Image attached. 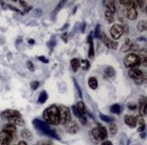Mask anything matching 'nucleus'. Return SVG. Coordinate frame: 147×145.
<instances>
[{
	"instance_id": "f257e3e1",
	"label": "nucleus",
	"mask_w": 147,
	"mask_h": 145,
	"mask_svg": "<svg viewBox=\"0 0 147 145\" xmlns=\"http://www.w3.org/2000/svg\"><path fill=\"white\" fill-rule=\"evenodd\" d=\"M43 117L47 124L52 125L59 124V111L58 107L56 105H51L47 107L43 113Z\"/></svg>"
},
{
	"instance_id": "f03ea898",
	"label": "nucleus",
	"mask_w": 147,
	"mask_h": 145,
	"mask_svg": "<svg viewBox=\"0 0 147 145\" xmlns=\"http://www.w3.org/2000/svg\"><path fill=\"white\" fill-rule=\"evenodd\" d=\"M123 64H124V66L127 68H136L140 64L138 55L134 53L128 54L127 55H125V57L123 58Z\"/></svg>"
},
{
	"instance_id": "7ed1b4c3",
	"label": "nucleus",
	"mask_w": 147,
	"mask_h": 145,
	"mask_svg": "<svg viewBox=\"0 0 147 145\" xmlns=\"http://www.w3.org/2000/svg\"><path fill=\"white\" fill-rule=\"evenodd\" d=\"M59 111V124H66L67 122H70V110L66 106H60L58 107Z\"/></svg>"
},
{
	"instance_id": "20e7f679",
	"label": "nucleus",
	"mask_w": 147,
	"mask_h": 145,
	"mask_svg": "<svg viewBox=\"0 0 147 145\" xmlns=\"http://www.w3.org/2000/svg\"><path fill=\"white\" fill-rule=\"evenodd\" d=\"M92 134L96 141H103L107 138V131L104 126H97L92 130Z\"/></svg>"
},
{
	"instance_id": "39448f33",
	"label": "nucleus",
	"mask_w": 147,
	"mask_h": 145,
	"mask_svg": "<svg viewBox=\"0 0 147 145\" xmlns=\"http://www.w3.org/2000/svg\"><path fill=\"white\" fill-rule=\"evenodd\" d=\"M110 34L112 36V37L117 40V39H119L123 34V26L121 25H118V24H115L110 29Z\"/></svg>"
},
{
	"instance_id": "423d86ee",
	"label": "nucleus",
	"mask_w": 147,
	"mask_h": 145,
	"mask_svg": "<svg viewBox=\"0 0 147 145\" xmlns=\"http://www.w3.org/2000/svg\"><path fill=\"white\" fill-rule=\"evenodd\" d=\"M0 116H1L2 119H5V120H10L14 118V117H21V114L18 111L16 110H12V109H8L3 111L1 113H0Z\"/></svg>"
},
{
	"instance_id": "0eeeda50",
	"label": "nucleus",
	"mask_w": 147,
	"mask_h": 145,
	"mask_svg": "<svg viewBox=\"0 0 147 145\" xmlns=\"http://www.w3.org/2000/svg\"><path fill=\"white\" fill-rule=\"evenodd\" d=\"M14 136L15 135L11 134L7 132L2 131L0 132V143H1V145H10Z\"/></svg>"
},
{
	"instance_id": "6e6552de",
	"label": "nucleus",
	"mask_w": 147,
	"mask_h": 145,
	"mask_svg": "<svg viewBox=\"0 0 147 145\" xmlns=\"http://www.w3.org/2000/svg\"><path fill=\"white\" fill-rule=\"evenodd\" d=\"M102 40H103L104 44H105V46L106 47H108L110 49H116L117 48V46H118V44L116 42H114V41H112L111 39L107 36L105 34H103V36H102Z\"/></svg>"
},
{
	"instance_id": "1a4fd4ad",
	"label": "nucleus",
	"mask_w": 147,
	"mask_h": 145,
	"mask_svg": "<svg viewBox=\"0 0 147 145\" xmlns=\"http://www.w3.org/2000/svg\"><path fill=\"white\" fill-rule=\"evenodd\" d=\"M139 113L140 116L146 115V97L141 96L139 100Z\"/></svg>"
},
{
	"instance_id": "9d476101",
	"label": "nucleus",
	"mask_w": 147,
	"mask_h": 145,
	"mask_svg": "<svg viewBox=\"0 0 147 145\" xmlns=\"http://www.w3.org/2000/svg\"><path fill=\"white\" fill-rule=\"evenodd\" d=\"M128 75L131 77L132 79L136 80V79H138V78H140V77H142L144 75V72L138 68H131L128 72Z\"/></svg>"
},
{
	"instance_id": "9b49d317",
	"label": "nucleus",
	"mask_w": 147,
	"mask_h": 145,
	"mask_svg": "<svg viewBox=\"0 0 147 145\" xmlns=\"http://www.w3.org/2000/svg\"><path fill=\"white\" fill-rule=\"evenodd\" d=\"M87 42L89 44V51H88V57L90 59L94 58V42H93V34L92 32L90 33L87 37Z\"/></svg>"
},
{
	"instance_id": "f8f14e48",
	"label": "nucleus",
	"mask_w": 147,
	"mask_h": 145,
	"mask_svg": "<svg viewBox=\"0 0 147 145\" xmlns=\"http://www.w3.org/2000/svg\"><path fill=\"white\" fill-rule=\"evenodd\" d=\"M124 15H125L126 17L128 19H130V20H135L137 18V16H138L137 10L134 9V8L125 9V10H124Z\"/></svg>"
},
{
	"instance_id": "ddd939ff",
	"label": "nucleus",
	"mask_w": 147,
	"mask_h": 145,
	"mask_svg": "<svg viewBox=\"0 0 147 145\" xmlns=\"http://www.w3.org/2000/svg\"><path fill=\"white\" fill-rule=\"evenodd\" d=\"M124 122L128 125L130 128L136 127V118L134 115H125L124 116Z\"/></svg>"
},
{
	"instance_id": "4468645a",
	"label": "nucleus",
	"mask_w": 147,
	"mask_h": 145,
	"mask_svg": "<svg viewBox=\"0 0 147 145\" xmlns=\"http://www.w3.org/2000/svg\"><path fill=\"white\" fill-rule=\"evenodd\" d=\"M65 129L69 133H76L78 131V126L76 122H68L65 124Z\"/></svg>"
},
{
	"instance_id": "2eb2a0df",
	"label": "nucleus",
	"mask_w": 147,
	"mask_h": 145,
	"mask_svg": "<svg viewBox=\"0 0 147 145\" xmlns=\"http://www.w3.org/2000/svg\"><path fill=\"white\" fill-rule=\"evenodd\" d=\"M76 107L78 111L79 114H80L82 117H86V105H84V103L80 101L78 102L76 105Z\"/></svg>"
},
{
	"instance_id": "dca6fc26",
	"label": "nucleus",
	"mask_w": 147,
	"mask_h": 145,
	"mask_svg": "<svg viewBox=\"0 0 147 145\" xmlns=\"http://www.w3.org/2000/svg\"><path fill=\"white\" fill-rule=\"evenodd\" d=\"M120 4L124 5V7H126V9H129V8L136 9V4H135V2L133 1V0H121Z\"/></svg>"
},
{
	"instance_id": "f3484780",
	"label": "nucleus",
	"mask_w": 147,
	"mask_h": 145,
	"mask_svg": "<svg viewBox=\"0 0 147 145\" xmlns=\"http://www.w3.org/2000/svg\"><path fill=\"white\" fill-rule=\"evenodd\" d=\"M9 124H12L15 126H23L25 124V121L21 118V117H14V118L8 120Z\"/></svg>"
},
{
	"instance_id": "a211bd4d",
	"label": "nucleus",
	"mask_w": 147,
	"mask_h": 145,
	"mask_svg": "<svg viewBox=\"0 0 147 145\" xmlns=\"http://www.w3.org/2000/svg\"><path fill=\"white\" fill-rule=\"evenodd\" d=\"M105 7H107V11H109V12L115 14V11H116V7H115V4L114 1H112V0H107L105 2Z\"/></svg>"
},
{
	"instance_id": "6ab92c4d",
	"label": "nucleus",
	"mask_w": 147,
	"mask_h": 145,
	"mask_svg": "<svg viewBox=\"0 0 147 145\" xmlns=\"http://www.w3.org/2000/svg\"><path fill=\"white\" fill-rule=\"evenodd\" d=\"M136 118V126H138V132H142L144 130V118L142 116H138V117H135Z\"/></svg>"
},
{
	"instance_id": "aec40b11",
	"label": "nucleus",
	"mask_w": 147,
	"mask_h": 145,
	"mask_svg": "<svg viewBox=\"0 0 147 145\" xmlns=\"http://www.w3.org/2000/svg\"><path fill=\"white\" fill-rule=\"evenodd\" d=\"M138 55V58H139V61H140V64H144V66L146 65V50L144 49V50H141L139 52V54Z\"/></svg>"
},
{
	"instance_id": "412c9836",
	"label": "nucleus",
	"mask_w": 147,
	"mask_h": 145,
	"mask_svg": "<svg viewBox=\"0 0 147 145\" xmlns=\"http://www.w3.org/2000/svg\"><path fill=\"white\" fill-rule=\"evenodd\" d=\"M3 131H5V132L11 133V134L15 135V133L16 132V127L15 125H13L12 124H7L4 126Z\"/></svg>"
},
{
	"instance_id": "4be33fe9",
	"label": "nucleus",
	"mask_w": 147,
	"mask_h": 145,
	"mask_svg": "<svg viewBox=\"0 0 147 145\" xmlns=\"http://www.w3.org/2000/svg\"><path fill=\"white\" fill-rule=\"evenodd\" d=\"M71 67L74 72H77L78 68L80 67V60L78 58H73L71 60Z\"/></svg>"
},
{
	"instance_id": "5701e85b",
	"label": "nucleus",
	"mask_w": 147,
	"mask_h": 145,
	"mask_svg": "<svg viewBox=\"0 0 147 145\" xmlns=\"http://www.w3.org/2000/svg\"><path fill=\"white\" fill-rule=\"evenodd\" d=\"M88 85L89 87L93 89V90H95V89L97 88V85H98V82H97V79L95 77H90L89 80H88Z\"/></svg>"
},
{
	"instance_id": "b1692460",
	"label": "nucleus",
	"mask_w": 147,
	"mask_h": 145,
	"mask_svg": "<svg viewBox=\"0 0 147 145\" xmlns=\"http://www.w3.org/2000/svg\"><path fill=\"white\" fill-rule=\"evenodd\" d=\"M105 17L106 19V21L108 22L109 24H112V23H114V21H115V15L113 13L109 12V11H105Z\"/></svg>"
},
{
	"instance_id": "393cba45",
	"label": "nucleus",
	"mask_w": 147,
	"mask_h": 145,
	"mask_svg": "<svg viewBox=\"0 0 147 145\" xmlns=\"http://www.w3.org/2000/svg\"><path fill=\"white\" fill-rule=\"evenodd\" d=\"M48 98V95H47V93L46 91H43L41 93H40V95H39V98H38V103H45L47 102V100Z\"/></svg>"
},
{
	"instance_id": "a878e982",
	"label": "nucleus",
	"mask_w": 147,
	"mask_h": 145,
	"mask_svg": "<svg viewBox=\"0 0 147 145\" xmlns=\"http://www.w3.org/2000/svg\"><path fill=\"white\" fill-rule=\"evenodd\" d=\"M111 113H115V114H120L121 113V106L119 104H117V103H115V104H114V105H112L111 106Z\"/></svg>"
},
{
	"instance_id": "bb28decb",
	"label": "nucleus",
	"mask_w": 147,
	"mask_h": 145,
	"mask_svg": "<svg viewBox=\"0 0 147 145\" xmlns=\"http://www.w3.org/2000/svg\"><path fill=\"white\" fill-rule=\"evenodd\" d=\"M105 74L108 77H114L115 75V70L113 67H111V66H108V67H106L105 69Z\"/></svg>"
},
{
	"instance_id": "cd10ccee",
	"label": "nucleus",
	"mask_w": 147,
	"mask_h": 145,
	"mask_svg": "<svg viewBox=\"0 0 147 145\" xmlns=\"http://www.w3.org/2000/svg\"><path fill=\"white\" fill-rule=\"evenodd\" d=\"M146 27H147V25H146V21L145 20H143V21H140L138 25H137V29L139 32H144L146 30Z\"/></svg>"
},
{
	"instance_id": "c85d7f7f",
	"label": "nucleus",
	"mask_w": 147,
	"mask_h": 145,
	"mask_svg": "<svg viewBox=\"0 0 147 145\" xmlns=\"http://www.w3.org/2000/svg\"><path fill=\"white\" fill-rule=\"evenodd\" d=\"M21 136L24 139H31L32 138V133L29 130H23L21 132Z\"/></svg>"
},
{
	"instance_id": "c756f323",
	"label": "nucleus",
	"mask_w": 147,
	"mask_h": 145,
	"mask_svg": "<svg viewBox=\"0 0 147 145\" xmlns=\"http://www.w3.org/2000/svg\"><path fill=\"white\" fill-rule=\"evenodd\" d=\"M80 65L84 70H87L90 67V63L88 60H82L80 61Z\"/></svg>"
},
{
	"instance_id": "7c9ffc66",
	"label": "nucleus",
	"mask_w": 147,
	"mask_h": 145,
	"mask_svg": "<svg viewBox=\"0 0 147 145\" xmlns=\"http://www.w3.org/2000/svg\"><path fill=\"white\" fill-rule=\"evenodd\" d=\"M100 119L102 121H104V122H112L113 121H114V119L111 118V117L107 116V115H105L103 113H100Z\"/></svg>"
},
{
	"instance_id": "2f4dec72",
	"label": "nucleus",
	"mask_w": 147,
	"mask_h": 145,
	"mask_svg": "<svg viewBox=\"0 0 147 145\" xmlns=\"http://www.w3.org/2000/svg\"><path fill=\"white\" fill-rule=\"evenodd\" d=\"M109 131L111 132V134H115L117 132V126L115 124H111L109 125Z\"/></svg>"
},
{
	"instance_id": "473e14b6",
	"label": "nucleus",
	"mask_w": 147,
	"mask_h": 145,
	"mask_svg": "<svg viewBox=\"0 0 147 145\" xmlns=\"http://www.w3.org/2000/svg\"><path fill=\"white\" fill-rule=\"evenodd\" d=\"M130 46H131V43L130 44H123V46L121 47V52L123 53H125V52H128L130 51Z\"/></svg>"
},
{
	"instance_id": "72a5a7b5",
	"label": "nucleus",
	"mask_w": 147,
	"mask_h": 145,
	"mask_svg": "<svg viewBox=\"0 0 147 145\" xmlns=\"http://www.w3.org/2000/svg\"><path fill=\"white\" fill-rule=\"evenodd\" d=\"M39 85H40V83H39V82H37V81H34V82H31V83H30V87H31V89L32 90H36V89L39 87Z\"/></svg>"
},
{
	"instance_id": "f704fd0d",
	"label": "nucleus",
	"mask_w": 147,
	"mask_h": 145,
	"mask_svg": "<svg viewBox=\"0 0 147 145\" xmlns=\"http://www.w3.org/2000/svg\"><path fill=\"white\" fill-rule=\"evenodd\" d=\"M64 4H65V1H61V2H59V4L57 5V7H55V9L54 10V12H53V14H52V15H54L55 13V14L57 13L58 11H59L62 7H63Z\"/></svg>"
},
{
	"instance_id": "c9c22d12",
	"label": "nucleus",
	"mask_w": 147,
	"mask_h": 145,
	"mask_svg": "<svg viewBox=\"0 0 147 145\" xmlns=\"http://www.w3.org/2000/svg\"><path fill=\"white\" fill-rule=\"evenodd\" d=\"M144 79H145V77H144V75H143L142 77H140V78H138V79L134 80V83H136V85H142V83L144 82Z\"/></svg>"
},
{
	"instance_id": "e433bc0d",
	"label": "nucleus",
	"mask_w": 147,
	"mask_h": 145,
	"mask_svg": "<svg viewBox=\"0 0 147 145\" xmlns=\"http://www.w3.org/2000/svg\"><path fill=\"white\" fill-rule=\"evenodd\" d=\"M94 37H100V26L99 25H96L95 26V31H94Z\"/></svg>"
},
{
	"instance_id": "4c0bfd02",
	"label": "nucleus",
	"mask_w": 147,
	"mask_h": 145,
	"mask_svg": "<svg viewBox=\"0 0 147 145\" xmlns=\"http://www.w3.org/2000/svg\"><path fill=\"white\" fill-rule=\"evenodd\" d=\"M26 66H27V68L29 69L31 72H33L34 70H35V67H34V64H33V63L31 62V61H27V62H26Z\"/></svg>"
},
{
	"instance_id": "58836bf2",
	"label": "nucleus",
	"mask_w": 147,
	"mask_h": 145,
	"mask_svg": "<svg viewBox=\"0 0 147 145\" xmlns=\"http://www.w3.org/2000/svg\"><path fill=\"white\" fill-rule=\"evenodd\" d=\"M138 50V46L137 44H131V46H130V51H137Z\"/></svg>"
},
{
	"instance_id": "ea45409f",
	"label": "nucleus",
	"mask_w": 147,
	"mask_h": 145,
	"mask_svg": "<svg viewBox=\"0 0 147 145\" xmlns=\"http://www.w3.org/2000/svg\"><path fill=\"white\" fill-rule=\"evenodd\" d=\"M127 107L130 109V110H135L136 109V104L135 103H129L128 104H127Z\"/></svg>"
},
{
	"instance_id": "a19ab883",
	"label": "nucleus",
	"mask_w": 147,
	"mask_h": 145,
	"mask_svg": "<svg viewBox=\"0 0 147 145\" xmlns=\"http://www.w3.org/2000/svg\"><path fill=\"white\" fill-rule=\"evenodd\" d=\"M38 59L40 60L41 62L45 63V64H48V63H49V60H48L47 58H46L45 56H39V57H38Z\"/></svg>"
},
{
	"instance_id": "79ce46f5",
	"label": "nucleus",
	"mask_w": 147,
	"mask_h": 145,
	"mask_svg": "<svg viewBox=\"0 0 147 145\" xmlns=\"http://www.w3.org/2000/svg\"><path fill=\"white\" fill-rule=\"evenodd\" d=\"M135 4L138 5L140 7H143L144 5H145V2H144V1H143V0H137V1L135 2Z\"/></svg>"
},
{
	"instance_id": "37998d69",
	"label": "nucleus",
	"mask_w": 147,
	"mask_h": 145,
	"mask_svg": "<svg viewBox=\"0 0 147 145\" xmlns=\"http://www.w3.org/2000/svg\"><path fill=\"white\" fill-rule=\"evenodd\" d=\"M67 36H68V34H67V33H65V34H64L63 36H62V39H63V40H64L65 43L67 42V37H68Z\"/></svg>"
},
{
	"instance_id": "c03bdc74",
	"label": "nucleus",
	"mask_w": 147,
	"mask_h": 145,
	"mask_svg": "<svg viewBox=\"0 0 147 145\" xmlns=\"http://www.w3.org/2000/svg\"><path fill=\"white\" fill-rule=\"evenodd\" d=\"M86 24L84 23H83L82 24V26H81V31H82V33H84V31H86Z\"/></svg>"
},
{
	"instance_id": "a18cd8bd",
	"label": "nucleus",
	"mask_w": 147,
	"mask_h": 145,
	"mask_svg": "<svg viewBox=\"0 0 147 145\" xmlns=\"http://www.w3.org/2000/svg\"><path fill=\"white\" fill-rule=\"evenodd\" d=\"M8 7H10V9H13V10L16 11V12H19V13H21V12H20V10H19V9H18V8H16L15 7H12V5H8Z\"/></svg>"
},
{
	"instance_id": "49530a36",
	"label": "nucleus",
	"mask_w": 147,
	"mask_h": 145,
	"mask_svg": "<svg viewBox=\"0 0 147 145\" xmlns=\"http://www.w3.org/2000/svg\"><path fill=\"white\" fill-rule=\"evenodd\" d=\"M102 145H113V144H112V142L110 141H105V142H103V144H102Z\"/></svg>"
},
{
	"instance_id": "de8ad7c7",
	"label": "nucleus",
	"mask_w": 147,
	"mask_h": 145,
	"mask_svg": "<svg viewBox=\"0 0 147 145\" xmlns=\"http://www.w3.org/2000/svg\"><path fill=\"white\" fill-rule=\"evenodd\" d=\"M37 145H49V144H48V142H39Z\"/></svg>"
},
{
	"instance_id": "09e8293b",
	"label": "nucleus",
	"mask_w": 147,
	"mask_h": 145,
	"mask_svg": "<svg viewBox=\"0 0 147 145\" xmlns=\"http://www.w3.org/2000/svg\"><path fill=\"white\" fill-rule=\"evenodd\" d=\"M28 43H29L30 44H35V40H33V39H29V40H28Z\"/></svg>"
},
{
	"instance_id": "8fccbe9b",
	"label": "nucleus",
	"mask_w": 147,
	"mask_h": 145,
	"mask_svg": "<svg viewBox=\"0 0 147 145\" xmlns=\"http://www.w3.org/2000/svg\"><path fill=\"white\" fill-rule=\"evenodd\" d=\"M18 145H27V144H26V143L25 142H19V143H18Z\"/></svg>"
},
{
	"instance_id": "3c124183",
	"label": "nucleus",
	"mask_w": 147,
	"mask_h": 145,
	"mask_svg": "<svg viewBox=\"0 0 147 145\" xmlns=\"http://www.w3.org/2000/svg\"><path fill=\"white\" fill-rule=\"evenodd\" d=\"M20 4H21L22 5H24V7H26V3H25V2H22V1H20Z\"/></svg>"
}]
</instances>
